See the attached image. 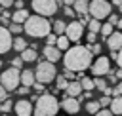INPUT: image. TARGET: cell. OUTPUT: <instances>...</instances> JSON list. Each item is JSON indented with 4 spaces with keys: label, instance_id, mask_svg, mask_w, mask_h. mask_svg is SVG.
Listing matches in <instances>:
<instances>
[{
    "label": "cell",
    "instance_id": "bcb514c9",
    "mask_svg": "<svg viewBox=\"0 0 122 116\" xmlns=\"http://www.w3.org/2000/svg\"><path fill=\"white\" fill-rule=\"evenodd\" d=\"M116 63H118V67L122 68V48L118 49V57H116Z\"/></svg>",
    "mask_w": 122,
    "mask_h": 116
},
{
    "label": "cell",
    "instance_id": "1f68e13d",
    "mask_svg": "<svg viewBox=\"0 0 122 116\" xmlns=\"http://www.w3.org/2000/svg\"><path fill=\"white\" fill-rule=\"evenodd\" d=\"M88 48H90L92 55H99V53H101V44H97V42H92Z\"/></svg>",
    "mask_w": 122,
    "mask_h": 116
},
{
    "label": "cell",
    "instance_id": "ee69618b",
    "mask_svg": "<svg viewBox=\"0 0 122 116\" xmlns=\"http://www.w3.org/2000/svg\"><path fill=\"white\" fill-rule=\"evenodd\" d=\"M13 4V0H0V8H10Z\"/></svg>",
    "mask_w": 122,
    "mask_h": 116
},
{
    "label": "cell",
    "instance_id": "277c9868",
    "mask_svg": "<svg viewBox=\"0 0 122 116\" xmlns=\"http://www.w3.org/2000/svg\"><path fill=\"white\" fill-rule=\"evenodd\" d=\"M34 76H36V80L38 82H42V84H51L53 80H55V76H57V70H55V65L51 63V61H40L38 63V67H36V70H34Z\"/></svg>",
    "mask_w": 122,
    "mask_h": 116
},
{
    "label": "cell",
    "instance_id": "484cf974",
    "mask_svg": "<svg viewBox=\"0 0 122 116\" xmlns=\"http://www.w3.org/2000/svg\"><path fill=\"white\" fill-rule=\"evenodd\" d=\"M69 82H71V80H67V78H65V74H59V76H55V84H57V89H67Z\"/></svg>",
    "mask_w": 122,
    "mask_h": 116
},
{
    "label": "cell",
    "instance_id": "f35d334b",
    "mask_svg": "<svg viewBox=\"0 0 122 116\" xmlns=\"http://www.w3.org/2000/svg\"><path fill=\"white\" fill-rule=\"evenodd\" d=\"M112 95L116 97V95H122V82H118L116 86H114V89H112Z\"/></svg>",
    "mask_w": 122,
    "mask_h": 116
},
{
    "label": "cell",
    "instance_id": "8fae6325",
    "mask_svg": "<svg viewBox=\"0 0 122 116\" xmlns=\"http://www.w3.org/2000/svg\"><path fill=\"white\" fill-rule=\"evenodd\" d=\"M61 108H63L65 112H69V114H76V112L80 110V101H78V97L65 95L63 101H61Z\"/></svg>",
    "mask_w": 122,
    "mask_h": 116
},
{
    "label": "cell",
    "instance_id": "e0dca14e",
    "mask_svg": "<svg viewBox=\"0 0 122 116\" xmlns=\"http://www.w3.org/2000/svg\"><path fill=\"white\" fill-rule=\"evenodd\" d=\"M21 57H23V61L25 63H34V61H38V53H36V48H25L23 51H21Z\"/></svg>",
    "mask_w": 122,
    "mask_h": 116
},
{
    "label": "cell",
    "instance_id": "7c38bea8",
    "mask_svg": "<svg viewBox=\"0 0 122 116\" xmlns=\"http://www.w3.org/2000/svg\"><path fill=\"white\" fill-rule=\"evenodd\" d=\"M13 110H15V114H19V116H30L32 110H34V106H32L30 101H27V99H19V101L13 105Z\"/></svg>",
    "mask_w": 122,
    "mask_h": 116
},
{
    "label": "cell",
    "instance_id": "4fadbf2b",
    "mask_svg": "<svg viewBox=\"0 0 122 116\" xmlns=\"http://www.w3.org/2000/svg\"><path fill=\"white\" fill-rule=\"evenodd\" d=\"M107 46H109V49H116L118 51L122 48V32L112 30V34L107 36Z\"/></svg>",
    "mask_w": 122,
    "mask_h": 116
},
{
    "label": "cell",
    "instance_id": "d4e9b609",
    "mask_svg": "<svg viewBox=\"0 0 122 116\" xmlns=\"http://www.w3.org/2000/svg\"><path fill=\"white\" fill-rule=\"evenodd\" d=\"M88 27H90V30H92V32H99V30H101V19L90 17V21H88Z\"/></svg>",
    "mask_w": 122,
    "mask_h": 116
},
{
    "label": "cell",
    "instance_id": "3957f363",
    "mask_svg": "<svg viewBox=\"0 0 122 116\" xmlns=\"http://www.w3.org/2000/svg\"><path fill=\"white\" fill-rule=\"evenodd\" d=\"M57 110H59L57 97L51 95V93H46V95H40L34 101L32 114H36V116H53V114H57Z\"/></svg>",
    "mask_w": 122,
    "mask_h": 116
},
{
    "label": "cell",
    "instance_id": "60d3db41",
    "mask_svg": "<svg viewBox=\"0 0 122 116\" xmlns=\"http://www.w3.org/2000/svg\"><path fill=\"white\" fill-rule=\"evenodd\" d=\"M97 114H99V116H111V114H112V110H111V108H99V110H97Z\"/></svg>",
    "mask_w": 122,
    "mask_h": 116
},
{
    "label": "cell",
    "instance_id": "2e32d148",
    "mask_svg": "<svg viewBox=\"0 0 122 116\" xmlns=\"http://www.w3.org/2000/svg\"><path fill=\"white\" fill-rule=\"evenodd\" d=\"M36 82V76H34V70H30V68H25V70H21V84L23 86H29V87H32V84Z\"/></svg>",
    "mask_w": 122,
    "mask_h": 116
},
{
    "label": "cell",
    "instance_id": "9a60e30c",
    "mask_svg": "<svg viewBox=\"0 0 122 116\" xmlns=\"http://www.w3.org/2000/svg\"><path fill=\"white\" fill-rule=\"evenodd\" d=\"M82 91H84V87H82V84H80V82H76V80H71V82H69V86H67V89H65V93H67V95H71V97H78Z\"/></svg>",
    "mask_w": 122,
    "mask_h": 116
},
{
    "label": "cell",
    "instance_id": "4dcf8cb0",
    "mask_svg": "<svg viewBox=\"0 0 122 116\" xmlns=\"http://www.w3.org/2000/svg\"><path fill=\"white\" fill-rule=\"evenodd\" d=\"M10 32L19 34V32H25V30H23V25H21V23H13V21H11V25H10Z\"/></svg>",
    "mask_w": 122,
    "mask_h": 116
},
{
    "label": "cell",
    "instance_id": "7a4b0ae2",
    "mask_svg": "<svg viewBox=\"0 0 122 116\" xmlns=\"http://www.w3.org/2000/svg\"><path fill=\"white\" fill-rule=\"evenodd\" d=\"M23 30L32 36V38H46L51 32V23L48 21V17L44 15H29L27 21L23 23Z\"/></svg>",
    "mask_w": 122,
    "mask_h": 116
},
{
    "label": "cell",
    "instance_id": "cb8c5ba5",
    "mask_svg": "<svg viewBox=\"0 0 122 116\" xmlns=\"http://www.w3.org/2000/svg\"><path fill=\"white\" fill-rule=\"evenodd\" d=\"M11 48H13L15 51H19V53H21V51H23V49L27 48V40H25V38H19V36H17V38L13 40V44H11Z\"/></svg>",
    "mask_w": 122,
    "mask_h": 116
},
{
    "label": "cell",
    "instance_id": "d6986e66",
    "mask_svg": "<svg viewBox=\"0 0 122 116\" xmlns=\"http://www.w3.org/2000/svg\"><path fill=\"white\" fill-rule=\"evenodd\" d=\"M27 17H29V11L25 10V8H21V10H15V13H11V21L13 23H25L27 21Z\"/></svg>",
    "mask_w": 122,
    "mask_h": 116
},
{
    "label": "cell",
    "instance_id": "7bdbcfd3",
    "mask_svg": "<svg viewBox=\"0 0 122 116\" xmlns=\"http://www.w3.org/2000/svg\"><path fill=\"white\" fill-rule=\"evenodd\" d=\"M86 38H88V42H90V44H92V42H95V40H97V32H92V30H90V32H88V36H86Z\"/></svg>",
    "mask_w": 122,
    "mask_h": 116
},
{
    "label": "cell",
    "instance_id": "681fc988",
    "mask_svg": "<svg viewBox=\"0 0 122 116\" xmlns=\"http://www.w3.org/2000/svg\"><path fill=\"white\" fill-rule=\"evenodd\" d=\"M74 0H63V6H72Z\"/></svg>",
    "mask_w": 122,
    "mask_h": 116
},
{
    "label": "cell",
    "instance_id": "d6a6232c",
    "mask_svg": "<svg viewBox=\"0 0 122 116\" xmlns=\"http://www.w3.org/2000/svg\"><path fill=\"white\" fill-rule=\"evenodd\" d=\"M55 42H57V34L51 30V32L46 36V44H48V46H55Z\"/></svg>",
    "mask_w": 122,
    "mask_h": 116
},
{
    "label": "cell",
    "instance_id": "7dc6e473",
    "mask_svg": "<svg viewBox=\"0 0 122 116\" xmlns=\"http://www.w3.org/2000/svg\"><path fill=\"white\" fill-rule=\"evenodd\" d=\"M116 78L122 80V68H120V67H118V70H116Z\"/></svg>",
    "mask_w": 122,
    "mask_h": 116
},
{
    "label": "cell",
    "instance_id": "d590c367",
    "mask_svg": "<svg viewBox=\"0 0 122 116\" xmlns=\"http://www.w3.org/2000/svg\"><path fill=\"white\" fill-rule=\"evenodd\" d=\"M29 89H30L29 86H23V84H19V86H17V89H15V93H19V95H27V93H29Z\"/></svg>",
    "mask_w": 122,
    "mask_h": 116
},
{
    "label": "cell",
    "instance_id": "e575fe53",
    "mask_svg": "<svg viewBox=\"0 0 122 116\" xmlns=\"http://www.w3.org/2000/svg\"><path fill=\"white\" fill-rule=\"evenodd\" d=\"M111 101H112L111 95H105V93H103V97L99 99V105H101V106H111Z\"/></svg>",
    "mask_w": 122,
    "mask_h": 116
},
{
    "label": "cell",
    "instance_id": "6da1fadb",
    "mask_svg": "<svg viewBox=\"0 0 122 116\" xmlns=\"http://www.w3.org/2000/svg\"><path fill=\"white\" fill-rule=\"evenodd\" d=\"M92 51L88 46H72L69 49H65V57H63V63H65V68H71V70H86L90 65H92Z\"/></svg>",
    "mask_w": 122,
    "mask_h": 116
},
{
    "label": "cell",
    "instance_id": "ba28073f",
    "mask_svg": "<svg viewBox=\"0 0 122 116\" xmlns=\"http://www.w3.org/2000/svg\"><path fill=\"white\" fill-rule=\"evenodd\" d=\"M109 70H111V59H109V57L99 55V57L93 61V65H92V74H93V76H105Z\"/></svg>",
    "mask_w": 122,
    "mask_h": 116
},
{
    "label": "cell",
    "instance_id": "74e56055",
    "mask_svg": "<svg viewBox=\"0 0 122 116\" xmlns=\"http://www.w3.org/2000/svg\"><path fill=\"white\" fill-rule=\"evenodd\" d=\"M65 15H67V17H74V15H76L74 8H72V6H65Z\"/></svg>",
    "mask_w": 122,
    "mask_h": 116
},
{
    "label": "cell",
    "instance_id": "b9f144b4",
    "mask_svg": "<svg viewBox=\"0 0 122 116\" xmlns=\"http://www.w3.org/2000/svg\"><path fill=\"white\" fill-rule=\"evenodd\" d=\"M6 97H8V89H6V87H4L2 84H0V103H2V101H4Z\"/></svg>",
    "mask_w": 122,
    "mask_h": 116
},
{
    "label": "cell",
    "instance_id": "8992f818",
    "mask_svg": "<svg viewBox=\"0 0 122 116\" xmlns=\"http://www.w3.org/2000/svg\"><path fill=\"white\" fill-rule=\"evenodd\" d=\"M112 11V4L107 0H92L90 2V15L95 19H107Z\"/></svg>",
    "mask_w": 122,
    "mask_h": 116
},
{
    "label": "cell",
    "instance_id": "f907efd6",
    "mask_svg": "<svg viewBox=\"0 0 122 116\" xmlns=\"http://www.w3.org/2000/svg\"><path fill=\"white\" fill-rule=\"evenodd\" d=\"M114 27H118V29H120V30H122V17H120V19H118V23H116V25H114Z\"/></svg>",
    "mask_w": 122,
    "mask_h": 116
},
{
    "label": "cell",
    "instance_id": "f546056e",
    "mask_svg": "<svg viewBox=\"0 0 122 116\" xmlns=\"http://www.w3.org/2000/svg\"><path fill=\"white\" fill-rule=\"evenodd\" d=\"M93 82H95V89H99L101 93H105V89H107V82H105V80H103L101 76H97V78H95Z\"/></svg>",
    "mask_w": 122,
    "mask_h": 116
},
{
    "label": "cell",
    "instance_id": "836d02e7",
    "mask_svg": "<svg viewBox=\"0 0 122 116\" xmlns=\"http://www.w3.org/2000/svg\"><path fill=\"white\" fill-rule=\"evenodd\" d=\"M23 63H25V61H23V57H13V59H11V67H15V68H19V70H21Z\"/></svg>",
    "mask_w": 122,
    "mask_h": 116
},
{
    "label": "cell",
    "instance_id": "9c48e42d",
    "mask_svg": "<svg viewBox=\"0 0 122 116\" xmlns=\"http://www.w3.org/2000/svg\"><path fill=\"white\" fill-rule=\"evenodd\" d=\"M65 34H67V38H69L71 42H78V40L84 36V25H82L80 21H72V23L67 25Z\"/></svg>",
    "mask_w": 122,
    "mask_h": 116
},
{
    "label": "cell",
    "instance_id": "5bb4252c",
    "mask_svg": "<svg viewBox=\"0 0 122 116\" xmlns=\"http://www.w3.org/2000/svg\"><path fill=\"white\" fill-rule=\"evenodd\" d=\"M44 57L48 59V61H51V63H55V61H59L61 59V49L57 48V46H44Z\"/></svg>",
    "mask_w": 122,
    "mask_h": 116
},
{
    "label": "cell",
    "instance_id": "52a82bcc",
    "mask_svg": "<svg viewBox=\"0 0 122 116\" xmlns=\"http://www.w3.org/2000/svg\"><path fill=\"white\" fill-rule=\"evenodd\" d=\"M59 4L57 0H32V10L44 17H50V15H55Z\"/></svg>",
    "mask_w": 122,
    "mask_h": 116
},
{
    "label": "cell",
    "instance_id": "30bf717a",
    "mask_svg": "<svg viewBox=\"0 0 122 116\" xmlns=\"http://www.w3.org/2000/svg\"><path fill=\"white\" fill-rule=\"evenodd\" d=\"M11 44H13V40H11L10 29H6V27L0 25V55L8 53V51L11 49Z\"/></svg>",
    "mask_w": 122,
    "mask_h": 116
},
{
    "label": "cell",
    "instance_id": "ac0fdd59",
    "mask_svg": "<svg viewBox=\"0 0 122 116\" xmlns=\"http://www.w3.org/2000/svg\"><path fill=\"white\" fill-rule=\"evenodd\" d=\"M72 8L78 15H86V13H90V0H74Z\"/></svg>",
    "mask_w": 122,
    "mask_h": 116
},
{
    "label": "cell",
    "instance_id": "44dd1931",
    "mask_svg": "<svg viewBox=\"0 0 122 116\" xmlns=\"http://www.w3.org/2000/svg\"><path fill=\"white\" fill-rule=\"evenodd\" d=\"M69 44H71V40L67 38V34H57V42H55V46H57L61 51L69 49Z\"/></svg>",
    "mask_w": 122,
    "mask_h": 116
},
{
    "label": "cell",
    "instance_id": "c3c4849f",
    "mask_svg": "<svg viewBox=\"0 0 122 116\" xmlns=\"http://www.w3.org/2000/svg\"><path fill=\"white\" fill-rule=\"evenodd\" d=\"M111 4H112V6H118V8H120V6H122V0H112Z\"/></svg>",
    "mask_w": 122,
    "mask_h": 116
},
{
    "label": "cell",
    "instance_id": "4316f807",
    "mask_svg": "<svg viewBox=\"0 0 122 116\" xmlns=\"http://www.w3.org/2000/svg\"><path fill=\"white\" fill-rule=\"evenodd\" d=\"M99 108H101L99 101H88V103H86V110H88L90 114H97Z\"/></svg>",
    "mask_w": 122,
    "mask_h": 116
},
{
    "label": "cell",
    "instance_id": "816d5d0a",
    "mask_svg": "<svg viewBox=\"0 0 122 116\" xmlns=\"http://www.w3.org/2000/svg\"><path fill=\"white\" fill-rule=\"evenodd\" d=\"M0 67H2V61H0Z\"/></svg>",
    "mask_w": 122,
    "mask_h": 116
},
{
    "label": "cell",
    "instance_id": "83f0119b",
    "mask_svg": "<svg viewBox=\"0 0 122 116\" xmlns=\"http://www.w3.org/2000/svg\"><path fill=\"white\" fill-rule=\"evenodd\" d=\"M10 110H13V103H11V101L6 97V99L0 103V112H2V114H8Z\"/></svg>",
    "mask_w": 122,
    "mask_h": 116
},
{
    "label": "cell",
    "instance_id": "603a6c76",
    "mask_svg": "<svg viewBox=\"0 0 122 116\" xmlns=\"http://www.w3.org/2000/svg\"><path fill=\"white\" fill-rule=\"evenodd\" d=\"M80 84H82V87H84V91H92V89L95 87V82H93L92 78H88V76H84V74H82V78H80Z\"/></svg>",
    "mask_w": 122,
    "mask_h": 116
},
{
    "label": "cell",
    "instance_id": "5b68a950",
    "mask_svg": "<svg viewBox=\"0 0 122 116\" xmlns=\"http://www.w3.org/2000/svg\"><path fill=\"white\" fill-rule=\"evenodd\" d=\"M0 84H2L8 91L17 89V86L21 84V70H19V68H15V67H11V68L4 70V72L0 74Z\"/></svg>",
    "mask_w": 122,
    "mask_h": 116
},
{
    "label": "cell",
    "instance_id": "f6af8a7d",
    "mask_svg": "<svg viewBox=\"0 0 122 116\" xmlns=\"http://www.w3.org/2000/svg\"><path fill=\"white\" fill-rule=\"evenodd\" d=\"M13 4H15V10H21L25 6V0H13Z\"/></svg>",
    "mask_w": 122,
    "mask_h": 116
},
{
    "label": "cell",
    "instance_id": "ffe728a7",
    "mask_svg": "<svg viewBox=\"0 0 122 116\" xmlns=\"http://www.w3.org/2000/svg\"><path fill=\"white\" fill-rule=\"evenodd\" d=\"M111 110H112V114H122V95L112 97V101H111Z\"/></svg>",
    "mask_w": 122,
    "mask_h": 116
},
{
    "label": "cell",
    "instance_id": "ab89813d",
    "mask_svg": "<svg viewBox=\"0 0 122 116\" xmlns=\"http://www.w3.org/2000/svg\"><path fill=\"white\" fill-rule=\"evenodd\" d=\"M107 19H109V23H112V25H116V23H118V19H120V17H118V15H116V13H112V11H111V15H109V17H107Z\"/></svg>",
    "mask_w": 122,
    "mask_h": 116
},
{
    "label": "cell",
    "instance_id": "7402d4cb",
    "mask_svg": "<svg viewBox=\"0 0 122 116\" xmlns=\"http://www.w3.org/2000/svg\"><path fill=\"white\" fill-rule=\"evenodd\" d=\"M65 29H67V25H65V21H61V19H55V21L51 23V30H53L55 34H65Z\"/></svg>",
    "mask_w": 122,
    "mask_h": 116
},
{
    "label": "cell",
    "instance_id": "f1b7e54d",
    "mask_svg": "<svg viewBox=\"0 0 122 116\" xmlns=\"http://www.w3.org/2000/svg\"><path fill=\"white\" fill-rule=\"evenodd\" d=\"M112 30H114V25H112V23H109V21H107L105 25H101V34H103L105 38H107L109 34H112Z\"/></svg>",
    "mask_w": 122,
    "mask_h": 116
},
{
    "label": "cell",
    "instance_id": "8d00e7d4",
    "mask_svg": "<svg viewBox=\"0 0 122 116\" xmlns=\"http://www.w3.org/2000/svg\"><path fill=\"white\" fill-rule=\"evenodd\" d=\"M63 74H65V78H67V80H76V72H74V70H71V68H65V72H63Z\"/></svg>",
    "mask_w": 122,
    "mask_h": 116
}]
</instances>
